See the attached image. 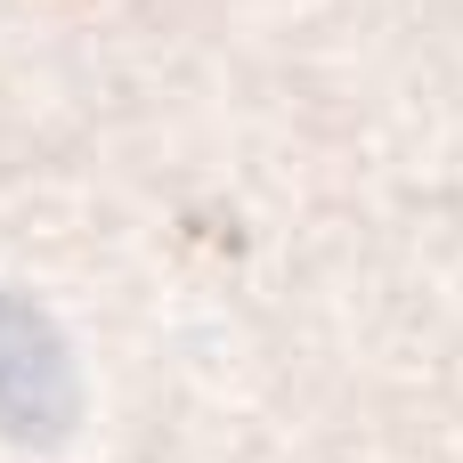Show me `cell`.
Instances as JSON below:
<instances>
[{"instance_id": "6da1fadb", "label": "cell", "mask_w": 463, "mask_h": 463, "mask_svg": "<svg viewBox=\"0 0 463 463\" xmlns=\"http://www.w3.org/2000/svg\"><path fill=\"white\" fill-rule=\"evenodd\" d=\"M65 423H73V358L33 301L0 293V431L57 439Z\"/></svg>"}]
</instances>
